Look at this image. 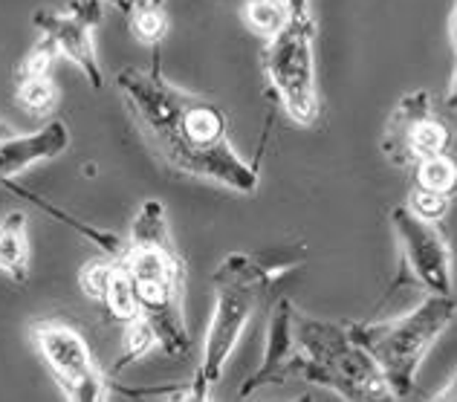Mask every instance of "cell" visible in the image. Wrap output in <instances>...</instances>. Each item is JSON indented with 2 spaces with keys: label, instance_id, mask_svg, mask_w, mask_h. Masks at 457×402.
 I'll return each instance as SVG.
<instances>
[{
  "label": "cell",
  "instance_id": "cell-1",
  "mask_svg": "<svg viewBox=\"0 0 457 402\" xmlns=\"http://www.w3.org/2000/svg\"><path fill=\"white\" fill-rule=\"evenodd\" d=\"M116 90L148 148L168 168L235 194L258 191V165L232 148L228 119L214 102L177 88L160 67H125L116 76Z\"/></svg>",
  "mask_w": 457,
  "mask_h": 402
},
{
  "label": "cell",
  "instance_id": "cell-2",
  "mask_svg": "<svg viewBox=\"0 0 457 402\" xmlns=\"http://www.w3.org/2000/svg\"><path fill=\"white\" fill-rule=\"evenodd\" d=\"M142 319H148L168 356H188L191 336L186 327V261L177 252L168 214L160 200H145L125 235L119 255Z\"/></svg>",
  "mask_w": 457,
  "mask_h": 402
},
{
  "label": "cell",
  "instance_id": "cell-3",
  "mask_svg": "<svg viewBox=\"0 0 457 402\" xmlns=\"http://www.w3.org/2000/svg\"><path fill=\"white\" fill-rule=\"evenodd\" d=\"M302 261V252H275V255H246L228 252L214 266V313L203 342V356L191 382L183 388L186 399H212L214 385L220 382L228 356L235 353L246 324L255 315L258 304L270 292L287 266Z\"/></svg>",
  "mask_w": 457,
  "mask_h": 402
},
{
  "label": "cell",
  "instance_id": "cell-4",
  "mask_svg": "<svg viewBox=\"0 0 457 402\" xmlns=\"http://www.w3.org/2000/svg\"><path fill=\"white\" fill-rule=\"evenodd\" d=\"M454 322V296L423 298L403 315L385 322H359L347 324V333L362 348L379 368L385 385L394 399L414 394L417 371L428 356L431 345L449 331Z\"/></svg>",
  "mask_w": 457,
  "mask_h": 402
},
{
  "label": "cell",
  "instance_id": "cell-5",
  "mask_svg": "<svg viewBox=\"0 0 457 402\" xmlns=\"http://www.w3.org/2000/svg\"><path fill=\"white\" fill-rule=\"evenodd\" d=\"M295 333V376L330 388L342 399H394L374 359L353 342L345 324L312 319L293 310Z\"/></svg>",
  "mask_w": 457,
  "mask_h": 402
},
{
  "label": "cell",
  "instance_id": "cell-6",
  "mask_svg": "<svg viewBox=\"0 0 457 402\" xmlns=\"http://www.w3.org/2000/svg\"><path fill=\"white\" fill-rule=\"evenodd\" d=\"M261 64L284 113L302 128L316 125L321 99L316 81V18L310 0H287V21L263 44Z\"/></svg>",
  "mask_w": 457,
  "mask_h": 402
},
{
  "label": "cell",
  "instance_id": "cell-7",
  "mask_svg": "<svg viewBox=\"0 0 457 402\" xmlns=\"http://www.w3.org/2000/svg\"><path fill=\"white\" fill-rule=\"evenodd\" d=\"M29 342L46 371L70 402H104L113 397V376L99 371L87 339L79 327L62 319H38L29 324Z\"/></svg>",
  "mask_w": 457,
  "mask_h": 402
},
{
  "label": "cell",
  "instance_id": "cell-8",
  "mask_svg": "<svg viewBox=\"0 0 457 402\" xmlns=\"http://www.w3.org/2000/svg\"><path fill=\"white\" fill-rule=\"evenodd\" d=\"M379 148L396 168H414L452 148V125L435 111L428 90L405 93L385 121Z\"/></svg>",
  "mask_w": 457,
  "mask_h": 402
},
{
  "label": "cell",
  "instance_id": "cell-9",
  "mask_svg": "<svg viewBox=\"0 0 457 402\" xmlns=\"http://www.w3.org/2000/svg\"><path fill=\"white\" fill-rule=\"evenodd\" d=\"M391 226L403 252V270L414 278V284L428 289L431 296H454L452 252L440 229L417 217L408 205L391 209Z\"/></svg>",
  "mask_w": 457,
  "mask_h": 402
},
{
  "label": "cell",
  "instance_id": "cell-10",
  "mask_svg": "<svg viewBox=\"0 0 457 402\" xmlns=\"http://www.w3.org/2000/svg\"><path fill=\"white\" fill-rule=\"evenodd\" d=\"M102 0H70L67 6L38 9L32 15L38 35H46L58 46V55L73 61L93 90L104 88V72L93 46V29L102 21Z\"/></svg>",
  "mask_w": 457,
  "mask_h": 402
},
{
  "label": "cell",
  "instance_id": "cell-11",
  "mask_svg": "<svg viewBox=\"0 0 457 402\" xmlns=\"http://www.w3.org/2000/svg\"><path fill=\"white\" fill-rule=\"evenodd\" d=\"M293 304L290 298H278L270 313L267 322V342H263V362L261 368L246 376V382L240 385L237 397L246 399L261 388H272V385H284L290 376H295V333H293Z\"/></svg>",
  "mask_w": 457,
  "mask_h": 402
},
{
  "label": "cell",
  "instance_id": "cell-12",
  "mask_svg": "<svg viewBox=\"0 0 457 402\" xmlns=\"http://www.w3.org/2000/svg\"><path fill=\"white\" fill-rule=\"evenodd\" d=\"M70 142H73V137H70V128L62 119H50L46 125L29 133H12L0 142V186L6 180H15L32 165L58 160L70 151Z\"/></svg>",
  "mask_w": 457,
  "mask_h": 402
},
{
  "label": "cell",
  "instance_id": "cell-13",
  "mask_svg": "<svg viewBox=\"0 0 457 402\" xmlns=\"http://www.w3.org/2000/svg\"><path fill=\"white\" fill-rule=\"evenodd\" d=\"M0 188L12 191V194H15V197H21L23 203L35 205V209H41L44 214H50L53 221H58V223L67 226V229H73L76 235L87 238L90 243H96V249H99L102 255H107V258H119V255H122V249H125V238H122V235H116V231H107V229H99V226H93V223H84L81 217L64 212L62 205H55L53 200L41 197V194H35V191H29V188L18 186L15 180H6Z\"/></svg>",
  "mask_w": 457,
  "mask_h": 402
},
{
  "label": "cell",
  "instance_id": "cell-14",
  "mask_svg": "<svg viewBox=\"0 0 457 402\" xmlns=\"http://www.w3.org/2000/svg\"><path fill=\"white\" fill-rule=\"evenodd\" d=\"M27 212L15 209L0 221V272L9 281H29V235H27Z\"/></svg>",
  "mask_w": 457,
  "mask_h": 402
},
{
  "label": "cell",
  "instance_id": "cell-15",
  "mask_svg": "<svg viewBox=\"0 0 457 402\" xmlns=\"http://www.w3.org/2000/svg\"><path fill=\"white\" fill-rule=\"evenodd\" d=\"M15 102L23 113H29L35 119L50 116L58 105V88L53 76H18Z\"/></svg>",
  "mask_w": 457,
  "mask_h": 402
},
{
  "label": "cell",
  "instance_id": "cell-16",
  "mask_svg": "<svg viewBox=\"0 0 457 402\" xmlns=\"http://www.w3.org/2000/svg\"><path fill=\"white\" fill-rule=\"evenodd\" d=\"M160 350V339H156V331L151 327L148 319H142L137 315L134 322L125 324V336H122V356L113 362V368L107 371V376H116L119 371L130 368V364H137L139 359H145L148 353Z\"/></svg>",
  "mask_w": 457,
  "mask_h": 402
},
{
  "label": "cell",
  "instance_id": "cell-17",
  "mask_svg": "<svg viewBox=\"0 0 457 402\" xmlns=\"http://www.w3.org/2000/svg\"><path fill=\"white\" fill-rule=\"evenodd\" d=\"M240 18H244L249 32H255L267 41L284 27L287 0H246V4L240 6Z\"/></svg>",
  "mask_w": 457,
  "mask_h": 402
},
{
  "label": "cell",
  "instance_id": "cell-18",
  "mask_svg": "<svg viewBox=\"0 0 457 402\" xmlns=\"http://www.w3.org/2000/svg\"><path fill=\"white\" fill-rule=\"evenodd\" d=\"M102 307L111 313V319L122 322V324L134 322L137 315H139L137 296H134V289H130V281H128V275H125L122 266H119V261H116V275H113L111 287H107V296L102 301Z\"/></svg>",
  "mask_w": 457,
  "mask_h": 402
},
{
  "label": "cell",
  "instance_id": "cell-19",
  "mask_svg": "<svg viewBox=\"0 0 457 402\" xmlns=\"http://www.w3.org/2000/svg\"><path fill=\"white\" fill-rule=\"evenodd\" d=\"M417 168V188H428L437 194H446L452 197L454 186H457V168L452 163L449 154L443 156H431V160L414 165Z\"/></svg>",
  "mask_w": 457,
  "mask_h": 402
},
{
  "label": "cell",
  "instance_id": "cell-20",
  "mask_svg": "<svg viewBox=\"0 0 457 402\" xmlns=\"http://www.w3.org/2000/svg\"><path fill=\"white\" fill-rule=\"evenodd\" d=\"M113 275H116V261L102 255V258H93L79 270V287L90 301L102 304L107 296V287L113 281Z\"/></svg>",
  "mask_w": 457,
  "mask_h": 402
},
{
  "label": "cell",
  "instance_id": "cell-21",
  "mask_svg": "<svg viewBox=\"0 0 457 402\" xmlns=\"http://www.w3.org/2000/svg\"><path fill=\"white\" fill-rule=\"evenodd\" d=\"M128 23H130V35H134L139 44H148V46H156L168 35V15L162 6L130 12Z\"/></svg>",
  "mask_w": 457,
  "mask_h": 402
},
{
  "label": "cell",
  "instance_id": "cell-22",
  "mask_svg": "<svg viewBox=\"0 0 457 402\" xmlns=\"http://www.w3.org/2000/svg\"><path fill=\"white\" fill-rule=\"evenodd\" d=\"M55 58H58V46L46 38V35H41V38L32 44V50L27 53V58L21 61L18 76H50Z\"/></svg>",
  "mask_w": 457,
  "mask_h": 402
},
{
  "label": "cell",
  "instance_id": "cell-23",
  "mask_svg": "<svg viewBox=\"0 0 457 402\" xmlns=\"http://www.w3.org/2000/svg\"><path fill=\"white\" fill-rule=\"evenodd\" d=\"M449 200L446 194H437V191H428V188H414L411 197H408V209H411L417 217H423V221H431L437 223L443 214L449 209Z\"/></svg>",
  "mask_w": 457,
  "mask_h": 402
},
{
  "label": "cell",
  "instance_id": "cell-24",
  "mask_svg": "<svg viewBox=\"0 0 457 402\" xmlns=\"http://www.w3.org/2000/svg\"><path fill=\"white\" fill-rule=\"evenodd\" d=\"M102 4H111L116 6L122 15H130V12H137V9H148V6H162L165 0H102Z\"/></svg>",
  "mask_w": 457,
  "mask_h": 402
},
{
  "label": "cell",
  "instance_id": "cell-25",
  "mask_svg": "<svg viewBox=\"0 0 457 402\" xmlns=\"http://www.w3.org/2000/svg\"><path fill=\"white\" fill-rule=\"evenodd\" d=\"M12 133H15V130H12L6 121H0V142H4L6 137H12Z\"/></svg>",
  "mask_w": 457,
  "mask_h": 402
}]
</instances>
